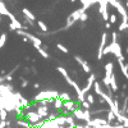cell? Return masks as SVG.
<instances>
[{
    "label": "cell",
    "mask_w": 128,
    "mask_h": 128,
    "mask_svg": "<svg viewBox=\"0 0 128 128\" xmlns=\"http://www.w3.org/2000/svg\"><path fill=\"white\" fill-rule=\"evenodd\" d=\"M59 98V92L56 91H44V92H40L36 98H35V102H40L42 100H46V99H58Z\"/></svg>",
    "instance_id": "1"
},
{
    "label": "cell",
    "mask_w": 128,
    "mask_h": 128,
    "mask_svg": "<svg viewBox=\"0 0 128 128\" xmlns=\"http://www.w3.org/2000/svg\"><path fill=\"white\" fill-rule=\"evenodd\" d=\"M26 119H27V122L31 124V127H32V126H36L37 123H41V122L45 120V119H42L36 112H30V113H27V114H26Z\"/></svg>",
    "instance_id": "2"
},
{
    "label": "cell",
    "mask_w": 128,
    "mask_h": 128,
    "mask_svg": "<svg viewBox=\"0 0 128 128\" xmlns=\"http://www.w3.org/2000/svg\"><path fill=\"white\" fill-rule=\"evenodd\" d=\"M110 46H112V52H113L116 58H118V60H123V62H124V56H123V54H122V48H120V45L118 44V42L110 44Z\"/></svg>",
    "instance_id": "3"
},
{
    "label": "cell",
    "mask_w": 128,
    "mask_h": 128,
    "mask_svg": "<svg viewBox=\"0 0 128 128\" xmlns=\"http://www.w3.org/2000/svg\"><path fill=\"white\" fill-rule=\"evenodd\" d=\"M106 34H102V37H101V45H100V48H99V54H98V59L99 60H101L102 59V56H104V54H102V51H104V49H105V46H106Z\"/></svg>",
    "instance_id": "4"
},
{
    "label": "cell",
    "mask_w": 128,
    "mask_h": 128,
    "mask_svg": "<svg viewBox=\"0 0 128 128\" xmlns=\"http://www.w3.org/2000/svg\"><path fill=\"white\" fill-rule=\"evenodd\" d=\"M38 105H40V104H38ZM36 113L41 116L42 119H45V120H46V118H48V115L50 114V113H49V108H46V106H42V105H40L38 108H37V112H36Z\"/></svg>",
    "instance_id": "5"
},
{
    "label": "cell",
    "mask_w": 128,
    "mask_h": 128,
    "mask_svg": "<svg viewBox=\"0 0 128 128\" xmlns=\"http://www.w3.org/2000/svg\"><path fill=\"white\" fill-rule=\"evenodd\" d=\"M94 83H95V74H91V76L88 77V82H87V86L84 87L83 90H82V94L83 95H86L90 90H91V87L94 86Z\"/></svg>",
    "instance_id": "6"
},
{
    "label": "cell",
    "mask_w": 128,
    "mask_h": 128,
    "mask_svg": "<svg viewBox=\"0 0 128 128\" xmlns=\"http://www.w3.org/2000/svg\"><path fill=\"white\" fill-rule=\"evenodd\" d=\"M56 69H58V70H59V72H60V73L63 74V77H64V80H66V81H67V82H68V83L70 84V86H72V84H73V82H74V81H73V80H72V78L69 77V74L67 73V70L64 69L63 67H58Z\"/></svg>",
    "instance_id": "7"
},
{
    "label": "cell",
    "mask_w": 128,
    "mask_h": 128,
    "mask_svg": "<svg viewBox=\"0 0 128 128\" xmlns=\"http://www.w3.org/2000/svg\"><path fill=\"white\" fill-rule=\"evenodd\" d=\"M63 101L58 98V99H54V101H52V105H54V109H55V112H60L62 110V108H63Z\"/></svg>",
    "instance_id": "8"
},
{
    "label": "cell",
    "mask_w": 128,
    "mask_h": 128,
    "mask_svg": "<svg viewBox=\"0 0 128 128\" xmlns=\"http://www.w3.org/2000/svg\"><path fill=\"white\" fill-rule=\"evenodd\" d=\"M23 14H24V18H26V19H28V20H31V22H34V20L36 19V16L32 14L27 8H24V9H23Z\"/></svg>",
    "instance_id": "9"
},
{
    "label": "cell",
    "mask_w": 128,
    "mask_h": 128,
    "mask_svg": "<svg viewBox=\"0 0 128 128\" xmlns=\"http://www.w3.org/2000/svg\"><path fill=\"white\" fill-rule=\"evenodd\" d=\"M112 74H113V63L109 62L105 66V77H110Z\"/></svg>",
    "instance_id": "10"
},
{
    "label": "cell",
    "mask_w": 128,
    "mask_h": 128,
    "mask_svg": "<svg viewBox=\"0 0 128 128\" xmlns=\"http://www.w3.org/2000/svg\"><path fill=\"white\" fill-rule=\"evenodd\" d=\"M59 99H60L63 102L72 101V96H70V94H68V92H62V94H59Z\"/></svg>",
    "instance_id": "11"
},
{
    "label": "cell",
    "mask_w": 128,
    "mask_h": 128,
    "mask_svg": "<svg viewBox=\"0 0 128 128\" xmlns=\"http://www.w3.org/2000/svg\"><path fill=\"white\" fill-rule=\"evenodd\" d=\"M110 87H112V91L113 92L118 91V84H116V80H115L114 74H112V77H110Z\"/></svg>",
    "instance_id": "12"
},
{
    "label": "cell",
    "mask_w": 128,
    "mask_h": 128,
    "mask_svg": "<svg viewBox=\"0 0 128 128\" xmlns=\"http://www.w3.org/2000/svg\"><path fill=\"white\" fill-rule=\"evenodd\" d=\"M73 116H74V118H77V119H80V120H83V110L81 108L77 109L76 112H73Z\"/></svg>",
    "instance_id": "13"
},
{
    "label": "cell",
    "mask_w": 128,
    "mask_h": 128,
    "mask_svg": "<svg viewBox=\"0 0 128 128\" xmlns=\"http://www.w3.org/2000/svg\"><path fill=\"white\" fill-rule=\"evenodd\" d=\"M92 87H94V90H95V92H96V94H98L99 96L101 95V92H102V90H101V86H100V83H99L98 81H95V83H94V86H92Z\"/></svg>",
    "instance_id": "14"
},
{
    "label": "cell",
    "mask_w": 128,
    "mask_h": 128,
    "mask_svg": "<svg viewBox=\"0 0 128 128\" xmlns=\"http://www.w3.org/2000/svg\"><path fill=\"white\" fill-rule=\"evenodd\" d=\"M81 66H82V68H83V70L86 72V73H91V67H90V64L87 63V62H82L81 63Z\"/></svg>",
    "instance_id": "15"
},
{
    "label": "cell",
    "mask_w": 128,
    "mask_h": 128,
    "mask_svg": "<svg viewBox=\"0 0 128 128\" xmlns=\"http://www.w3.org/2000/svg\"><path fill=\"white\" fill-rule=\"evenodd\" d=\"M116 118H115V115H114V113L110 110L109 113H108V120H106V122H108V124H110V123H113L114 120H115Z\"/></svg>",
    "instance_id": "16"
},
{
    "label": "cell",
    "mask_w": 128,
    "mask_h": 128,
    "mask_svg": "<svg viewBox=\"0 0 128 128\" xmlns=\"http://www.w3.org/2000/svg\"><path fill=\"white\" fill-rule=\"evenodd\" d=\"M80 106H82V110H90V108H91V105L84 100V101H82L81 104H80Z\"/></svg>",
    "instance_id": "17"
},
{
    "label": "cell",
    "mask_w": 128,
    "mask_h": 128,
    "mask_svg": "<svg viewBox=\"0 0 128 128\" xmlns=\"http://www.w3.org/2000/svg\"><path fill=\"white\" fill-rule=\"evenodd\" d=\"M38 50V52L42 55V58H45V59H48L49 58V54H48V51L45 50V49H42V48H40V49H37Z\"/></svg>",
    "instance_id": "18"
},
{
    "label": "cell",
    "mask_w": 128,
    "mask_h": 128,
    "mask_svg": "<svg viewBox=\"0 0 128 128\" xmlns=\"http://www.w3.org/2000/svg\"><path fill=\"white\" fill-rule=\"evenodd\" d=\"M6 118H8V112H5L4 109L0 110V119H2V122H4Z\"/></svg>",
    "instance_id": "19"
},
{
    "label": "cell",
    "mask_w": 128,
    "mask_h": 128,
    "mask_svg": "<svg viewBox=\"0 0 128 128\" xmlns=\"http://www.w3.org/2000/svg\"><path fill=\"white\" fill-rule=\"evenodd\" d=\"M86 101H87L90 105H94V104H95V96H94V95H91V94H90V95H87V100H86Z\"/></svg>",
    "instance_id": "20"
},
{
    "label": "cell",
    "mask_w": 128,
    "mask_h": 128,
    "mask_svg": "<svg viewBox=\"0 0 128 128\" xmlns=\"http://www.w3.org/2000/svg\"><path fill=\"white\" fill-rule=\"evenodd\" d=\"M38 27L44 31V32H48V30H49V27H48L44 22H41V20H38Z\"/></svg>",
    "instance_id": "21"
},
{
    "label": "cell",
    "mask_w": 128,
    "mask_h": 128,
    "mask_svg": "<svg viewBox=\"0 0 128 128\" xmlns=\"http://www.w3.org/2000/svg\"><path fill=\"white\" fill-rule=\"evenodd\" d=\"M56 48H58L60 51H63V52H66V54H68V49H67L66 46H64V45H62V44H58V45H56Z\"/></svg>",
    "instance_id": "22"
},
{
    "label": "cell",
    "mask_w": 128,
    "mask_h": 128,
    "mask_svg": "<svg viewBox=\"0 0 128 128\" xmlns=\"http://www.w3.org/2000/svg\"><path fill=\"white\" fill-rule=\"evenodd\" d=\"M127 28H128V22H122L119 26V31L122 32V31H126Z\"/></svg>",
    "instance_id": "23"
},
{
    "label": "cell",
    "mask_w": 128,
    "mask_h": 128,
    "mask_svg": "<svg viewBox=\"0 0 128 128\" xmlns=\"http://www.w3.org/2000/svg\"><path fill=\"white\" fill-rule=\"evenodd\" d=\"M110 77H112V76H110ZM110 77H104V80H102V83L105 84V87L110 86Z\"/></svg>",
    "instance_id": "24"
},
{
    "label": "cell",
    "mask_w": 128,
    "mask_h": 128,
    "mask_svg": "<svg viewBox=\"0 0 128 128\" xmlns=\"http://www.w3.org/2000/svg\"><path fill=\"white\" fill-rule=\"evenodd\" d=\"M109 20H110V22H109L110 24H114V23L116 22V16H115V14H110V16H109Z\"/></svg>",
    "instance_id": "25"
},
{
    "label": "cell",
    "mask_w": 128,
    "mask_h": 128,
    "mask_svg": "<svg viewBox=\"0 0 128 128\" xmlns=\"http://www.w3.org/2000/svg\"><path fill=\"white\" fill-rule=\"evenodd\" d=\"M5 41H6V35H2L0 36V48L5 44Z\"/></svg>",
    "instance_id": "26"
},
{
    "label": "cell",
    "mask_w": 128,
    "mask_h": 128,
    "mask_svg": "<svg viewBox=\"0 0 128 128\" xmlns=\"http://www.w3.org/2000/svg\"><path fill=\"white\" fill-rule=\"evenodd\" d=\"M80 19L82 20V22H86V20L88 19V16H87L86 13H84V12H83V13H82V14L80 16Z\"/></svg>",
    "instance_id": "27"
},
{
    "label": "cell",
    "mask_w": 128,
    "mask_h": 128,
    "mask_svg": "<svg viewBox=\"0 0 128 128\" xmlns=\"http://www.w3.org/2000/svg\"><path fill=\"white\" fill-rule=\"evenodd\" d=\"M112 38H113V42H112V44H114V42H116V32H113V35H112Z\"/></svg>",
    "instance_id": "28"
},
{
    "label": "cell",
    "mask_w": 128,
    "mask_h": 128,
    "mask_svg": "<svg viewBox=\"0 0 128 128\" xmlns=\"http://www.w3.org/2000/svg\"><path fill=\"white\" fill-rule=\"evenodd\" d=\"M28 86V81H24V80H22V87L23 88H26Z\"/></svg>",
    "instance_id": "29"
},
{
    "label": "cell",
    "mask_w": 128,
    "mask_h": 128,
    "mask_svg": "<svg viewBox=\"0 0 128 128\" xmlns=\"http://www.w3.org/2000/svg\"><path fill=\"white\" fill-rule=\"evenodd\" d=\"M105 27L108 28V30H110V28H112V24H110L109 22H106V23H105Z\"/></svg>",
    "instance_id": "30"
},
{
    "label": "cell",
    "mask_w": 128,
    "mask_h": 128,
    "mask_svg": "<svg viewBox=\"0 0 128 128\" xmlns=\"http://www.w3.org/2000/svg\"><path fill=\"white\" fill-rule=\"evenodd\" d=\"M34 87L37 90V88H40V84H38V83H35V84H34Z\"/></svg>",
    "instance_id": "31"
},
{
    "label": "cell",
    "mask_w": 128,
    "mask_h": 128,
    "mask_svg": "<svg viewBox=\"0 0 128 128\" xmlns=\"http://www.w3.org/2000/svg\"><path fill=\"white\" fill-rule=\"evenodd\" d=\"M126 52H127V54H128V48H127V49H126Z\"/></svg>",
    "instance_id": "32"
},
{
    "label": "cell",
    "mask_w": 128,
    "mask_h": 128,
    "mask_svg": "<svg viewBox=\"0 0 128 128\" xmlns=\"http://www.w3.org/2000/svg\"><path fill=\"white\" fill-rule=\"evenodd\" d=\"M127 8H128V2H127Z\"/></svg>",
    "instance_id": "33"
},
{
    "label": "cell",
    "mask_w": 128,
    "mask_h": 128,
    "mask_svg": "<svg viewBox=\"0 0 128 128\" xmlns=\"http://www.w3.org/2000/svg\"><path fill=\"white\" fill-rule=\"evenodd\" d=\"M127 32H128V28H127Z\"/></svg>",
    "instance_id": "34"
},
{
    "label": "cell",
    "mask_w": 128,
    "mask_h": 128,
    "mask_svg": "<svg viewBox=\"0 0 128 128\" xmlns=\"http://www.w3.org/2000/svg\"><path fill=\"white\" fill-rule=\"evenodd\" d=\"M127 80H128V78H127Z\"/></svg>",
    "instance_id": "35"
}]
</instances>
